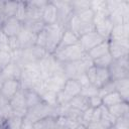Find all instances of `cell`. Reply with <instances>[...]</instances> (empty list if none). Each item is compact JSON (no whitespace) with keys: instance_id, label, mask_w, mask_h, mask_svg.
I'll use <instances>...</instances> for the list:
<instances>
[{"instance_id":"51","label":"cell","mask_w":129,"mask_h":129,"mask_svg":"<svg viewBox=\"0 0 129 129\" xmlns=\"http://www.w3.org/2000/svg\"><path fill=\"white\" fill-rule=\"evenodd\" d=\"M3 100H4V98L1 96V94H0V105H1V103L3 102Z\"/></svg>"},{"instance_id":"1","label":"cell","mask_w":129,"mask_h":129,"mask_svg":"<svg viewBox=\"0 0 129 129\" xmlns=\"http://www.w3.org/2000/svg\"><path fill=\"white\" fill-rule=\"evenodd\" d=\"M92 66H94L93 59L88 55V53H85V55L79 60L62 63V72L67 79L77 80L80 76L86 74Z\"/></svg>"},{"instance_id":"29","label":"cell","mask_w":129,"mask_h":129,"mask_svg":"<svg viewBox=\"0 0 129 129\" xmlns=\"http://www.w3.org/2000/svg\"><path fill=\"white\" fill-rule=\"evenodd\" d=\"M23 27L29 30L30 32L34 34H38L41 30L44 29L45 24L42 22L41 19H31V20H25L23 23Z\"/></svg>"},{"instance_id":"5","label":"cell","mask_w":129,"mask_h":129,"mask_svg":"<svg viewBox=\"0 0 129 129\" xmlns=\"http://www.w3.org/2000/svg\"><path fill=\"white\" fill-rule=\"evenodd\" d=\"M45 29H46L47 38H46V44L44 48L48 54H53L58 47L62 33L66 28L60 26L57 23H54L51 25H46Z\"/></svg>"},{"instance_id":"14","label":"cell","mask_w":129,"mask_h":129,"mask_svg":"<svg viewBox=\"0 0 129 129\" xmlns=\"http://www.w3.org/2000/svg\"><path fill=\"white\" fill-rule=\"evenodd\" d=\"M104 40L106 39L103 38L99 33H97L96 31H92L81 36L79 38V43L84 49V51L87 53L90 50H92L94 47H96L98 44L102 43Z\"/></svg>"},{"instance_id":"22","label":"cell","mask_w":129,"mask_h":129,"mask_svg":"<svg viewBox=\"0 0 129 129\" xmlns=\"http://www.w3.org/2000/svg\"><path fill=\"white\" fill-rule=\"evenodd\" d=\"M57 128V119L56 116H47L42 119H39L33 122L32 129H56Z\"/></svg>"},{"instance_id":"42","label":"cell","mask_w":129,"mask_h":129,"mask_svg":"<svg viewBox=\"0 0 129 129\" xmlns=\"http://www.w3.org/2000/svg\"><path fill=\"white\" fill-rule=\"evenodd\" d=\"M93 111H94V108L89 107L87 110H85L82 113V117H81V124L82 125H84V126L87 127L91 123L92 117H93Z\"/></svg>"},{"instance_id":"39","label":"cell","mask_w":129,"mask_h":129,"mask_svg":"<svg viewBox=\"0 0 129 129\" xmlns=\"http://www.w3.org/2000/svg\"><path fill=\"white\" fill-rule=\"evenodd\" d=\"M115 91V84H114V81H109L107 82L105 85H103L101 88H99V93H98V96L103 98L105 97L106 95L112 93Z\"/></svg>"},{"instance_id":"31","label":"cell","mask_w":129,"mask_h":129,"mask_svg":"<svg viewBox=\"0 0 129 129\" xmlns=\"http://www.w3.org/2000/svg\"><path fill=\"white\" fill-rule=\"evenodd\" d=\"M121 102H125V101L122 99L120 94L116 91H114V92H112V93H110V94H108L102 98V105L106 108H109V107L116 105L118 103H121Z\"/></svg>"},{"instance_id":"27","label":"cell","mask_w":129,"mask_h":129,"mask_svg":"<svg viewBox=\"0 0 129 129\" xmlns=\"http://www.w3.org/2000/svg\"><path fill=\"white\" fill-rule=\"evenodd\" d=\"M68 106L74 108V109H77L81 112H84L85 110H87L90 105H89V99L82 96V95H78L76 96L75 98H73L68 104Z\"/></svg>"},{"instance_id":"26","label":"cell","mask_w":129,"mask_h":129,"mask_svg":"<svg viewBox=\"0 0 129 129\" xmlns=\"http://www.w3.org/2000/svg\"><path fill=\"white\" fill-rule=\"evenodd\" d=\"M17 3L18 1H4L3 7L0 11V17L1 20L9 17H14L16 9H17Z\"/></svg>"},{"instance_id":"43","label":"cell","mask_w":129,"mask_h":129,"mask_svg":"<svg viewBox=\"0 0 129 129\" xmlns=\"http://www.w3.org/2000/svg\"><path fill=\"white\" fill-rule=\"evenodd\" d=\"M112 125H110L109 123H107L106 121L104 120H98V121H93L91 122L87 128L88 129H108L109 127H111Z\"/></svg>"},{"instance_id":"46","label":"cell","mask_w":129,"mask_h":129,"mask_svg":"<svg viewBox=\"0 0 129 129\" xmlns=\"http://www.w3.org/2000/svg\"><path fill=\"white\" fill-rule=\"evenodd\" d=\"M8 42H9V37L0 30V50H4V51L10 52Z\"/></svg>"},{"instance_id":"40","label":"cell","mask_w":129,"mask_h":129,"mask_svg":"<svg viewBox=\"0 0 129 129\" xmlns=\"http://www.w3.org/2000/svg\"><path fill=\"white\" fill-rule=\"evenodd\" d=\"M112 126L114 129H129V115L117 118Z\"/></svg>"},{"instance_id":"23","label":"cell","mask_w":129,"mask_h":129,"mask_svg":"<svg viewBox=\"0 0 129 129\" xmlns=\"http://www.w3.org/2000/svg\"><path fill=\"white\" fill-rule=\"evenodd\" d=\"M109 113L115 118H119L122 116L129 115V103L128 102H121L116 105H113L109 108H107Z\"/></svg>"},{"instance_id":"6","label":"cell","mask_w":129,"mask_h":129,"mask_svg":"<svg viewBox=\"0 0 129 129\" xmlns=\"http://www.w3.org/2000/svg\"><path fill=\"white\" fill-rule=\"evenodd\" d=\"M51 115H53V116L58 115V106H51L46 103L40 102L36 106L28 109L27 113L24 117L33 123L39 119H42L44 117L51 116Z\"/></svg>"},{"instance_id":"12","label":"cell","mask_w":129,"mask_h":129,"mask_svg":"<svg viewBox=\"0 0 129 129\" xmlns=\"http://www.w3.org/2000/svg\"><path fill=\"white\" fill-rule=\"evenodd\" d=\"M109 53L113 59H118L129 55V39L128 40H111L108 39Z\"/></svg>"},{"instance_id":"24","label":"cell","mask_w":129,"mask_h":129,"mask_svg":"<svg viewBox=\"0 0 129 129\" xmlns=\"http://www.w3.org/2000/svg\"><path fill=\"white\" fill-rule=\"evenodd\" d=\"M115 91L120 94L122 99L125 102H128L129 98V78H123L117 81H114Z\"/></svg>"},{"instance_id":"56","label":"cell","mask_w":129,"mask_h":129,"mask_svg":"<svg viewBox=\"0 0 129 129\" xmlns=\"http://www.w3.org/2000/svg\"><path fill=\"white\" fill-rule=\"evenodd\" d=\"M3 129H5V128H3Z\"/></svg>"},{"instance_id":"45","label":"cell","mask_w":129,"mask_h":129,"mask_svg":"<svg viewBox=\"0 0 129 129\" xmlns=\"http://www.w3.org/2000/svg\"><path fill=\"white\" fill-rule=\"evenodd\" d=\"M90 8L94 12L100 11V10H107L106 9V0H94V1H91Z\"/></svg>"},{"instance_id":"17","label":"cell","mask_w":129,"mask_h":129,"mask_svg":"<svg viewBox=\"0 0 129 129\" xmlns=\"http://www.w3.org/2000/svg\"><path fill=\"white\" fill-rule=\"evenodd\" d=\"M42 80L44 81L46 87L49 90H51V91H53V92H55L57 94L62 89V87H63V85H64V83L67 81V78H66L63 73H59V74L51 75L48 78L42 79Z\"/></svg>"},{"instance_id":"55","label":"cell","mask_w":129,"mask_h":129,"mask_svg":"<svg viewBox=\"0 0 129 129\" xmlns=\"http://www.w3.org/2000/svg\"><path fill=\"white\" fill-rule=\"evenodd\" d=\"M0 22H1V17H0Z\"/></svg>"},{"instance_id":"47","label":"cell","mask_w":129,"mask_h":129,"mask_svg":"<svg viewBox=\"0 0 129 129\" xmlns=\"http://www.w3.org/2000/svg\"><path fill=\"white\" fill-rule=\"evenodd\" d=\"M11 61V54L8 51L0 50V66L4 68Z\"/></svg>"},{"instance_id":"38","label":"cell","mask_w":129,"mask_h":129,"mask_svg":"<svg viewBox=\"0 0 129 129\" xmlns=\"http://www.w3.org/2000/svg\"><path fill=\"white\" fill-rule=\"evenodd\" d=\"M14 17L16 19H18L19 21H21L22 23L24 22V20L26 19V5H25V2L18 1V3H17V9H16V12H15Z\"/></svg>"},{"instance_id":"44","label":"cell","mask_w":129,"mask_h":129,"mask_svg":"<svg viewBox=\"0 0 129 129\" xmlns=\"http://www.w3.org/2000/svg\"><path fill=\"white\" fill-rule=\"evenodd\" d=\"M46 38H47V34H46V29L44 27L43 30H41L37 35H36V40H35V45L40 46V47H45L46 44ZM45 49V48H44Z\"/></svg>"},{"instance_id":"41","label":"cell","mask_w":129,"mask_h":129,"mask_svg":"<svg viewBox=\"0 0 129 129\" xmlns=\"http://www.w3.org/2000/svg\"><path fill=\"white\" fill-rule=\"evenodd\" d=\"M71 5L73 8L74 13L75 12H79L81 10L84 9H88L91 6V1H83V0H79V1H71Z\"/></svg>"},{"instance_id":"9","label":"cell","mask_w":129,"mask_h":129,"mask_svg":"<svg viewBox=\"0 0 129 129\" xmlns=\"http://www.w3.org/2000/svg\"><path fill=\"white\" fill-rule=\"evenodd\" d=\"M52 3L56 7V12H57V20L56 23L59 24L62 27H67L69 20L74 14L71 1H64V0H56L52 1Z\"/></svg>"},{"instance_id":"13","label":"cell","mask_w":129,"mask_h":129,"mask_svg":"<svg viewBox=\"0 0 129 129\" xmlns=\"http://www.w3.org/2000/svg\"><path fill=\"white\" fill-rule=\"evenodd\" d=\"M23 24L21 21L16 19L15 17H9L2 19L0 22V30L5 33L8 37L17 36L18 33L21 31Z\"/></svg>"},{"instance_id":"4","label":"cell","mask_w":129,"mask_h":129,"mask_svg":"<svg viewBox=\"0 0 129 129\" xmlns=\"http://www.w3.org/2000/svg\"><path fill=\"white\" fill-rule=\"evenodd\" d=\"M85 53L86 52L84 51L80 43H77V44H73V45L57 49L52 55L59 62L66 63V62H72V61L81 59L85 55Z\"/></svg>"},{"instance_id":"19","label":"cell","mask_w":129,"mask_h":129,"mask_svg":"<svg viewBox=\"0 0 129 129\" xmlns=\"http://www.w3.org/2000/svg\"><path fill=\"white\" fill-rule=\"evenodd\" d=\"M17 39L19 42L20 49H25L28 47H31L35 45V40H36V34L30 32L26 28L22 27L21 31L17 35Z\"/></svg>"},{"instance_id":"35","label":"cell","mask_w":129,"mask_h":129,"mask_svg":"<svg viewBox=\"0 0 129 129\" xmlns=\"http://www.w3.org/2000/svg\"><path fill=\"white\" fill-rule=\"evenodd\" d=\"M13 114V111H12V108L9 104V101H7L6 99L3 100V102L1 103L0 105V118L5 121L6 119H8L9 117H11Z\"/></svg>"},{"instance_id":"52","label":"cell","mask_w":129,"mask_h":129,"mask_svg":"<svg viewBox=\"0 0 129 129\" xmlns=\"http://www.w3.org/2000/svg\"><path fill=\"white\" fill-rule=\"evenodd\" d=\"M56 129H67V128H63V127H57Z\"/></svg>"},{"instance_id":"15","label":"cell","mask_w":129,"mask_h":129,"mask_svg":"<svg viewBox=\"0 0 129 129\" xmlns=\"http://www.w3.org/2000/svg\"><path fill=\"white\" fill-rule=\"evenodd\" d=\"M41 20L42 22L46 25H51L56 23L57 20V12H56V7L52 3V1H47L45 6L41 10Z\"/></svg>"},{"instance_id":"7","label":"cell","mask_w":129,"mask_h":129,"mask_svg":"<svg viewBox=\"0 0 129 129\" xmlns=\"http://www.w3.org/2000/svg\"><path fill=\"white\" fill-rule=\"evenodd\" d=\"M129 55L118 59H113L108 67V73L111 81H117L123 78H129Z\"/></svg>"},{"instance_id":"54","label":"cell","mask_w":129,"mask_h":129,"mask_svg":"<svg viewBox=\"0 0 129 129\" xmlns=\"http://www.w3.org/2000/svg\"><path fill=\"white\" fill-rule=\"evenodd\" d=\"M2 69H3V68H2L1 66H0V72H1V70H2Z\"/></svg>"},{"instance_id":"16","label":"cell","mask_w":129,"mask_h":129,"mask_svg":"<svg viewBox=\"0 0 129 129\" xmlns=\"http://www.w3.org/2000/svg\"><path fill=\"white\" fill-rule=\"evenodd\" d=\"M20 89L21 85L19 80H7L2 85L0 89V94L4 99L9 101Z\"/></svg>"},{"instance_id":"28","label":"cell","mask_w":129,"mask_h":129,"mask_svg":"<svg viewBox=\"0 0 129 129\" xmlns=\"http://www.w3.org/2000/svg\"><path fill=\"white\" fill-rule=\"evenodd\" d=\"M88 55L92 58V59H96L98 57H101L105 54L109 53V43L108 40H104L102 43L98 44L96 47H94L92 50H90L89 52H87Z\"/></svg>"},{"instance_id":"34","label":"cell","mask_w":129,"mask_h":129,"mask_svg":"<svg viewBox=\"0 0 129 129\" xmlns=\"http://www.w3.org/2000/svg\"><path fill=\"white\" fill-rule=\"evenodd\" d=\"M75 15L83 22L86 23H93V19H94V11L91 8L88 9H84L81 10L79 12H75Z\"/></svg>"},{"instance_id":"49","label":"cell","mask_w":129,"mask_h":129,"mask_svg":"<svg viewBox=\"0 0 129 129\" xmlns=\"http://www.w3.org/2000/svg\"><path fill=\"white\" fill-rule=\"evenodd\" d=\"M89 105H90L91 108H94V109L102 106V98L99 97L98 95L89 98Z\"/></svg>"},{"instance_id":"50","label":"cell","mask_w":129,"mask_h":129,"mask_svg":"<svg viewBox=\"0 0 129 129\" xmlns=\"http://www.w3.org/2000/svg\"><path fill=\"white\" fill-rule=\"evenodd\" d=\"M76 129H88V128H87L86 126H84V125H82V124H81V125H79Z\"/></svg>"},{"instance_id":"53","label":"cell","mask_w":129,"mask_h":129,"mask_svg":"<svg viewBox=\"0 0 129 129\" xmlns=\"http://www.w3.org/2000/svg\"><path fill=\"white\" fill-rule=\"evenodd\" d=\"M108 129H114V128H113V126H111V127H109Z\"/></svg>"},{"instance_id":"37","label":"cell","mask_w":129,"mask_h":129,"mask_svg":"<svg viewBox=\"0 0 129 129\" xmlns=\"http://www.w3.org/2000/svg\"><path fill=\"white\" fill-rule=\"evenodd\" d=\"M99 93V89L97 87H95L94 85L92 84H88L84 87H82L81 89V93L80 95L86 97V98H91V97H94V96H97Z\"/></svg>"},{"instance_id":"2","label":"cell","mask_w":129,"mask_h":129,"mask_svg":"<svg viewBox=\"0 0 129 129\" xmlns=\"http://www.w3.org/2000/svg\"><path fill=\"white\" fill-rule=\"evenodd\" d=\"M40 80H41V74L38 62L28 63L21 68V76L19 81L21 88L23 90L32 89Z\"/></svg>"},{"instance_id":"18","label":"cell","mask_w":129,"mask_h":129,"mask_svg":"<svg viewBox=\"0 0 129 129\" xmlns=\"http://www.w3.org/2000/svg\"><path fill=\"white\" fill-rule=\"evenodd\" d=\"M21 68L13 61H10L0 72V78L5 82L7 80H20Z\"/></svg>"},{"instance_id":"10","label":"cell","mask_w":129,"mask_h":129,"mask_svg":"<svg viewBox=\"0 0 129 129\" xmlns=\"http://www.w3.org/2000/svg\"><path fill=\"white\" fill-rule=\"evenodd\" d=\"M86 75H87V78H88L90 84L94 85L98 89L110 81L108 70L102 69V68H97L95 66H92L86 72Z\"/></svg>"},{"instance_id":"21","label":"cell","mask_w":129,"mask_h":129,"mask_svg":"<svg viewBox=\"0 0 129 129\" xmlns=\"http://www.w3.org/2000/svg\"><path fill=\"white\" fill-rule=\"evenodd\" d=\"M109 39H111V40H128L129 39V24L113 25Z\"/></svg>"},{"instance_id":"11","label":"cell","mask_w":129,"mask_h":129,"mask_svg":"<svg viewBox=\"0 0 129 129\" xmlns=\"http://www.w3.org/2000/svg\"><path fill=\"white\" fill-rule=\"evenodd\" d=\"M9 104L12 108L14 115H17L20 117H24L26 115L28 109L26 106L24 90L22 88L9 100Z\"/></svg>"},{"instance_id":"20","label":"cell","mask_w":129,"mask_h":129,"mask_svg":"<svg viewBox=\"0 0 129 129\" xmlns=\"http://www.w3.org/2000/svg\"><path fill=\"white\" fill-rule=\"evenodd\" d=\"M94 27H95V31L97 33H99L103 38L108 40L110 37L111 31H112V28H113V23L108 16V17L94 23Z\"/></svg>"},{"instance_id":"30","label":"cell","mask_w":129,"mask_h":129,"mask_svg":"<svg viewBox=\"0 0 129 129\" xmlns=\"http://www.w3.org/2000/svg\"><path fill=\"white\" fill-rule=\"evenodd\" d=\"M25 5H26V19L25 20L41 19L40 17H41V10H42V8L37 7L32 1H26Z\"/></svg>"},{"instance_id":"8","label":"cell","mask_w":129,"mask_h":129,"mask_svg":"<svg viewBox=\"0 0 129 129\" xmlns=\"http://www.w3.org/2000/svg\"><path fill=\"white\" fill-rule=\"evenodd\" d=\"M109 18L113 25L129 24V1L119 0L117 7L109 13Z\"/></svg>"},{"instance_id":"3","label":"cell","mask_w":129,"mask_h":129,"mask_svg":"<svg viewBox=\"0 0 129 129\" xmlns=\"http://www.w3.org/2000/svg\"><path fill=\"white\" fill-rule=\"evenodd\" d=\"M81 89H82V87L77 80L67 79L62 89L56 94L57 106H62V105L68 104L73 98L80 95Z\"/></svg>"},{"instance_id":"36","label":"cell","mask_w":129,"mask_h":129,"mask_svg":"<svg viewBox=\"0 0 129 129\" xmlns=\"http://www.w3.org/2000/svg\"><path fill=\"white\" fill-rule=\"evenodd\" d=\"M113 58L110 55V53L105 54L101 57H98L96 59H93V64L97 68H102V69H108V67L111 64Z\"/></svg>"},{"instance_id":"32","label":"cell","mask_w":129,"mask_h":129,"mask_svg":"<svg viewBox=\"0 0 129 129\" xmlns=\"http://www.w3.org/2000/svg\"><path fill=\"white\" fill-rule=\"evenodd\" d=\"M24 94H25V101H26L27 109H30V108L36 106L37 104H39L40 102H42L40 96L32 89L24 90Z\"/></svg>"},{"instance_id":"33","label":"cell","mask_w":129,"mask_h":129,"mask_svg":"<svg viewBox=\"0 0 129 129\" xmlns=\"http://www.w3.org/2000/svg\"><path fill=\"white\" fill-rule=\"evenodd\" d=\"M22 119L23 117L12 115L8 119L4 121V128L5 129H22Z\"/></svg>"},{"instance_id":"25","label":"cell","mask_w":129,"mask_h":129,"mask_svg":"<svg viewBox=\"0 0 129 129\" xmlns=\"http://www.w3.org/2000/svg\"><path fill=\"white\" fill-rule=\"evenodd\" d=\"M77 43H79V37L73 31L66 28L63 33H62V36H61V39H60V42L58 44L57 49L66 47V46H70V45H73V44H77Z\"/></svg>"},{"instance_id":"48","label":"cell","mask_w":129,"mask_h":129,"mask_svg":"<svg viewBox=\"0 0 129 129\" xmlns=\"http://www.w3.org/2000/svg\"><path fill=\"white\" fill-rule=\"evenodd\" d=\"M8 44H9L10 52H11V51H15V50L20 49V46H19V42H18L17 36L9 37V42H8Z\"/></svg>"}]
</instances>
